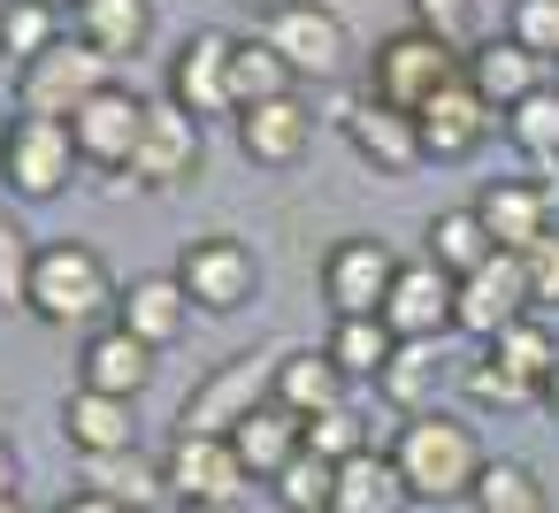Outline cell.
Returning a JSON list of instances; mask_svg holds the SVG:
<instances>
[{"label":"cell","mask_w":559,"mask_h":513,"mask_svg":"<svg viewBox=\"0 0 559 513\" xmlns=\"http://www.w3.org/2000/svg\"><path fill=\"white\" fill-rule=\"evenodd\" d=\"M146 108H154V100H139L131 85H100V93L70 116L78 154H85V162H100V169H131L139 131H146Z\"/></svg>","instance_id":"7c38bea8"},{"label":"cell","mask_w":559,"mask_h":513,"mask_svg":"<svg viewBox=\"0 0 559 513\" xmlns=\"http://www.w3.org/2000/svg\"><path fill=\"white\" fill-rule=\"evenodd\" d=\"M391 460H399L406 490H414V498H429V505L475 498V482H483V467H490V460H483V444H475V429H467V421H452L444 406L414 414V421L399 429Z\"/></svg>","instance_id":"6da1fadb"},{"label":"cell","mask_w":559,"mask_h":513,"mask_svg":"<svg viewBox=\"0 0 559 513\" xmlns=\"http://www.w3.org/2000/svg\"><path fill=\"white\" fill-rule=\"evenodd\" d=\"M475 215H483V230L498 238V253H528L536 238H551V192H544V184H521V177L483 184Z\"/></svg>","instance_id":"e0dca14e"},{"label":"cell","mask_w":559,"mask_h":513,"mask_svg":"<svg viewBox=\"0 0 559 513\" xmlns=\"http://www.w3.org/2000/svg\"><path fill=\"white\" fill-rule=\"evenodd\" d=\"M55 513H131V505H123V498H108V490H70Z\"/></svg>","instance_id":"7bdbcfd3"},{"label":"cell","mask_w":559,"mask_h":513,"mask_svg":"<svg viewBox=\"0 0 559 513\" xmlns=\"http://www.w3.org/2000/svg\"><path fill=\"white\" fill-rule=\"evenodd\" d=\"M230 444H238V460H246V475H253V482H276V475L307 452V421H299L292 406H276V398H269L261 414H246V421L230 429Z\"/></svg>","instance_id":"7402d4cb"},{"label":"cell","mask_w":559,"mask_h":513,"mask_svg":"<svg viewBox=\"0 0 559 513\" xmlns=\"http://www.w3.org/2000/svg\"><path fill=\"white\" fill-rule=\"evenodd\" d=\"M269 490H276V505H284V513H330V498H337V467H330V460H314V452H299Z\"/></svg>","instance_id":"836d02e7"},{"label":"cell","mask_w":559,"mask_h":513,"mask_svg":"<svg viewBox=\"0 0 559 513\" xmlns=\"http://www.w3.org/2000/svg\"><path fill=\"white\" fill-rule=\"evenodd\" d=\"M0 498H16V452H9V437H0Z\"/></svg>","instance_id":"ee69618b"},{"label":"cell","mask_w":559,"mask_h":513,"mask_svg":"<svg viewBox=\"0 0 559 513\" xmlns=\"http://www.w3.org/2000/svg\"><path fill=\"white\" fill-rule=\"evenodd\" d=\"M78 39L93 47V55H108V62H123V55H139L146 47V0H78Z\"/></svg>","instance_id":"4316f807"},{"label":"cell","mask_w":559,"mask_h":513,"mask_svg":"<svg viewBox=\"0 0 559 513\" xmlns=\"http://www.w3.org/2000/svg\"><path fill=\"white\" fill-rule=\"evenodd\" d=\"M345 139H353L360 162H376L383 177L429 162V154H421V123H414L406 108H383V100H353V108H345Z\"/></svg>","instance_id":"d6986e66"},{"label":"cell","mask_w":559,"mask_h":513,"mask_svg":"<svg viewBox=\"0 0 559 513\" xmlns=\"http://www.w3.org/2000/svg\"><path fill=\"white\" fill-rule=\"evenodd\" d=\"M131 177L139 184H185V177H200V116H185L177 100H154L146 131H139V154H131Z\"/></svg>","instance_id":"9a60e30c"},{"label":"cell","mask_w":559,"mask_h":513,"mask_svg":"<svg viewBox=\"0 0 559 513\" xmlns=\"http://www.w3.org/2000/svg\"><path fill=\"white\" fill-rule=\"evenodd\" d=\"M490 353H498L528 391H544V383H551V368H559V345H551V330H544L536 314H528V322H513L506 337H490Z\"/></svg>","instance_id":"d6a6232c"},{"label":"cell","mask_w":559,"mask_h":513,"mask_svg":"<svg viewBox=\"0 0 559 513\" xmlns=\"http://www.w3.org/2000/svg\"><path fill=\"white\" fill-rule=\"evenodd\" d=\"M276 368H284V353H238V360L207 368V375L192 383L177 429H192V437H230L246 414H261V406L276 398Z\"/></svg>","instance_id":"277c9868"},{"label":"cell","mask_w":559,"mask_h":513,"mask_svg":"<svg viewBox=\"0 0 559 513\" xmlns=\"http://www.w3.org/2000/svg\"><path fill=\"white\" fill-rule=\"evenodd\" d=\"M146 375H154V345H139L123 322L100 330V337L85 345V360H78V391H108V398H139Z\"/></svg>","instance_id":"603a6c76"},{"label":"cell","mask_w":559,"mask_h":513,"mask_svg":"<svg viewBox=\"0 0 559 513\" xmlns=\"http://www.w3.org/2000/svg\"><path fill=\"white\" fill-rule=\"evenodd\" d=\"M47 47H55V9L47 0H9V9H0V55L39 62Z\"/></svg>","instance_id":"e575fe53"},{"label":"cell","mask_w":559,"mask_h":513,"mask_svg":"<svg viewBox=\"0 0 559 513\" xmlns=\"http://www.w3.org/2000/svg\"><path fill=\"white\" fill-rule=\"evenodd\" d=\"M230 47L238 39H223V32H200V39H185L177 47V62H169V100L185 108V116H238V93H230Z\"/></svg>","instance_id":"5bb4252c"},{"label":"cell","mask_w":559,"mask_h":513,"mask_svg":"<svg viewBox=\"0 0 559 513\" xmlns=\"http://www.w3.org/2000/svg\"><path fill=\"white\" fill-rule=\"evenodd\" d=\"M376 383H383V398H391L406 421L429 414V406H437V345H399L391 368H383Z\"/></svg>","instance_id":"4dcf8cb0"},{"label":"cell","mask_w":559,"mask_h":513,"mask_svg":"<svg viewBox=\"0 0 559 513\" xmlns=\"http://www.w3.org/2000/svg\"><path fill=\"white\" fill-rule=\"evenodd\" d=\"M261 39L292 62V77H337L345 55H353V39H345L330 0H276V9L261 16Z\"/></svg>","instance_id":"5b68a950"},{"label":"cell","mask_w":559,"mask_h":513,"mask_svg":"<svg viewBox=\"0 0 559 513\" xmlns=\"http://www.w3.org/2000/svg\"><path fill=\"white\" fill-rule=\"evenodd\" d=\"M414 32H429L452 55H467L475 47V0H414Z\"/></svg>","instance_id":"f35d334b"},{"label":"cell","mask_w":559,"mask_h":513,"mask_svg":"<svg viewBox=\"0 0 559 513\" xmlns=\"http://www.w3.org/2000/svg\"><path fill=\"white\" fill-rule=\"evenodd\" d=\"M185 314H192V291L177 284V269H169V276H131V291L116 299V322H123L139 345H169V337L185 330Z\"/></svg>","instance_id":"cb8c5ba5"},{"label":"cell","mask_w":559,"mask_h":513,"mask_svg":"<svg viewBox=\"0 0 559 513\" xmlns=\"http://www.w3.org/2000/svg\"><path fill=\"white\" fill-rule=\"evenodd\" d=\"M230 93H238V116H246V108H261V100L299 93V77H292V62H284L269 39H238V47H230Z\"/></svg>","instance_id":"f1b7e54d"},{"label":"cell","mask_w":559,"mask_h":513,"mask_svg":"<svg viewBox=\"0 0 559 513\" xmlns=\"http://www.w3.org/2000/svg\"><path fill=\"white\" fill-rule=\"evenodd\" d=\"M123 291L108 284V261L93 253V246H78V238H62V246H39V261H32V314L39 322H55V330H70V322H93V314H108Z\"/></svg>","instance_id":"7a4b0ae2"},{"label":"cell","mask_w":559,"mask_h":513,"mask_svg":"<svg viewBox=\"0 0 559 513\" xmlns=\"http://www.w3.org/2000/svg\"><path fill=\"white\" fill-rule=\"evenodd\" d=\"M9 139H16V123H9V116H0V154H9Z\"/></svg>","instance_id":"7dc6e473"},{"label":"cell","mask_w":559,"mask_h":513,"mask_svg":"<svg viewBox=\"0 0 559 513\" xmlns=\"http://www.w3.org/2000/svg\"><path fill=\"white\" fill-rule=\"evenodd\" d=\"M307 139H314V116H307L299 93L261 100V108L238 116V146H246V162H261V169H292V162L307 154Z\"/></svg>","instance_id":"ac0fdd59"},{"label":"cell","mask_w":559,"mask_h":513,"mask_svg":"<svg viewBox=\"0 0 559 513\" xmlns=\"http://www.w3.org/2000/svg\"><path fill=\"white\" fill-rule=\"evenodd\" d=\"M391 284H399V261H391L383 238H345V246H330V261H322V291H330L337 322H353V314H383Z\"/></svg>","instance_id":"4fadbf2b"},{"label":"cell","mask_w":559,"mask_h":513,"mask_svg":"<svg viewBox=\"0 0 559 513\" xmlns=\"http://www.w3.org/2000/svg\"><path fill=\"white\" fill-rule=\"evenodd\" d=\"M536 314V291H528V269H521V253H490L475 276H460V291H452V330H467V337H506L513 322H528Z\"/></svg>","instance_id":"8992f818"},{"label":"cell","mask_w":559,"mask_h":513,"mask_svg":"<svg viewBox=\"0 0 559 513\" xmlns=\"http://www.w3.org/2000/svg\"><path fill=\"white\" fill-rule=\"evenodd\" d=\"M467 391H475L483 406H528V398H536V391H528V383H521V375H513V368H506L498 353L467 360Z\"/></svg>","instance_id":"ab89813d"},{"label":"cell","mask_w":559,"mask_h":513,"mask_svg":"<svg viewBox=\"0 0 559 513\" xmlns=\"http://www.w3.org/2000/svg\"><path fill=\"white\" fill-rule=\"evenodd\" d=\"M414 123H421V154H429V162H460V154H475V146L490 139V100H483V93L467 85V70H460Z\"/></svg>","instance_id":"2e32d148"},{"label":"cell","mask_w":559,"mask_h":513,"mask_svg":"<svg viewBox=\"0 0 559 513\" xmlns=\"http://www.w3.org/2000/svg\"><path fill=\"white\" fill-rule=\"evenodd\" d=\"M100 85H116V77H108V55H93L85 39H78V47L55 39L39 62H24V116H55V123H70Z\"/></svg>","instance_id":"ba28073f"},{"label":"cell","mask_w":559,"mask_h":513,"mask_svg":"<svg viewBox=\"0 0 559 513\" xmlns=\"http://www.w3.org/2000/svg\"><path fill=\"white\" fill-rule=\"evenodd\" d=\"M322 353L337 360V375H345V383H353V375H368V383H376V375L391 368L399 337L383 330V314H353V322H337V330H330V345H322Z\"/></svg>","instance_id":"f546056e"},{"label":"cell","mask_w":559,"mask_h":513,"mask_svg":"<svg viewBox=\"0 0 559 513\" xmlns=\"http://www.w3.org/2000/svg\"><path fill=\"white\" fill-rule=\"evenodd\" d=\"M62 429L85 460H123L139 444V421H131V398H108V391H70L62 398Z\"/></svg>","instance_id":"44dd1931"},{"label":"cell","mask_w":559,"mask_h":513,"mask_svg":"<svg viewBox=\"0 0 559 513\" xmlns=\"http://www.w3.org/2000/svg\"><path fill=\"white\" fill-rule=\"evenodd\" d=\"M32 246H24V230L16 223H0V307H16V299H32Z\"/></svg>","instance_id":"60d3db41"},{"label":"cell","mask_w":559,"mask_h":513,"mask_svg":"<svg viewBox=\"0 0 559 513\" xmlns=\"http://www.w3.org/2000/svg\"><path fill=\"white\" fill-rule=\"evenodd\" d=\"M0 513H32V505H24V498H0Z\"/></svg>","instance_id":"c3c4849f"},{"label":"cell","mask_w":559,"mask_h":513,"mask_svg":"<svg viewBox=\"0 0 559 513\" xmlns=\"http://www.w3.org/2000/svg\"><path fill=\"white\" fill-rule=\"evenodd\" d=\"M467 70V55H452L444 39H429V32H391L383 47H376V62H368V100H383V108H406V116H421L452 77Z\"/></svg>","instance_id":"3957f363"},{"label":"cell","mask_w":559,"mask_h":513,"mask_svg":"<svg viewBox=\"0 0 559 513\" xmlns=\"http://www.w3.org/2000/svg\"><path fill=\"white\" fill-rule=\"evenodd\" d=\"M78 162L85 154H78L70 123H55V116H16V139H9V154H0V169H9V184L24 200H55Z\"/></svg>","instance_id":"30bf717a"},{"label":"cell","mask_w":559,"mask_h":513,"mask_svg":"<svg viewBox=\"0 0 559 513\" xmlns=\"http://www.w3.org/2000/svg\"><path fill=\"white\" fill-rule=\"evenodd\" d=\"M506 39H521L536 62H559V0H513Z\"/></svg>","instance_id":"74e56055"},{"label":"cell","mask_w":559,"mask_h":513,"mask_svg":"<svg viewBox=\"0 0 559 513\" xmlns=\"http://www.w3.org/2000/svg\"><path fill=\"white\" fill-rule=\"evenodd\" d=\"M246 9H276V0H246Z\"/></svg>","instance_id":"f907efd6"},{"label":"cell","mask_w":559,"mask_h":513,"mask_svg":"<svg viewBox=\"0 0 559 513\" xmlns=\"http://www.w3.org/2000/svg\"><path fill=\"white\" fill-rule=\"evenodd\" d=\"M414 505V490H406V475H399V460L391 452H360V460H345L337 467V498H330V513H406Z\"/></svg>","instance_id":"d4e9b609"},{"label":"cell","mask_w":559,"mask_h":513,"mask_svg":"<svg viewBox=\"0 0 559 513\" xmlns=\"http://www.w3.org/2000/svg\"><path fill=\"white\" fill-rule=\"evenodd\" d=\"M177 513H246V505L230 498V505H177Z\"/></svg>","instance_id":"f6af8a7d"},{"label":"cell","mask_w":559,"mask_h":513,"mask_svg":"<svg viewBox=\"0 0 559 513\" xmlns=\"http://www.w3.org/2000/svg\"><path fill=\"white\" fill-rule=\"evenodd\" d=\"M47 9H55V16H62V9H78V0H47Z\"/></svg>","instance_id":"681fc988"},{"label":"cell","mask_w":559,"mask_h":513,"mask_svg":"<svg viewBox=\"0 0 559 513\" xmlns=\"http://www.w3.org/2000/svg\"><path fill=\"white\" fill-rule=\"evenodd\" d=\"M490 253H498V238L483 230V215H475V207H444V215L429 223V261H437L452 284H460V276H475Z\"/></svg>","instance_id":"83f0119b"},{"label":"cell","mask_w":559,"mask_h":513,"mask_svg":"<svg viewBox=\"0 0 559 513\" xmlns=\"http://www.w3.org/2000/svg\"><path fill=\"white\" fill-rule=\"evenodd\" d=\"M467 505H475V513H551V498H544L536 467H521V460H490Z\"/></svg>","instance_id":"1f68e13d"},{"label":"cell","mask_w":559,"mask_h":513,"mask_svg":"<svg viewBox=\"0 0 559 513\" xmlns=\"http://www.w3.org/2000/svg\"><path fill=\"white\" fill-rule=\"evenodd\" d=\"M521 269H528L536 307H559V230H551V238H536V246L521 253Z\"/></svg>","instance_id":"b9f144b4"},{"label":"cell","mask_w":559,"mask_h":513,"mask_svg":"<svg viewBox=\"0 0 559 513\" xmlns=\"http://www.w3.org/2000/svg\"><path fill=\"white\" fill-rule=\"evenodd\" d=\"M506 131H513L521 154H559V85H544L521 108H506Z\"/></svg>","instance_id":"d590c367"},{"label":"cell","mask_w":559,"mask_h":513,"mask_svg":"<svg viewBox=\"0 0 559 513\" xmlns=\"http://www.w3.org/2000/svg\"><path fill=\"white\" fill-rule=\"evenodd\" d=\"M162 482H169L177 505H230L253 475H246V460H238L230 437H192V429H177V444H169V460H162Z\"/></svg>","instance_id":"9c48e42d"},{"label":"cell","mask_w":559,"mask_h":513,"mask_svg":"<svg viewBox=\"0 0 559 513\" xmlns=\"http://www.w3.org/2000/svg\"><path fill=\"white\" fill-rule=\"evenodd\" d=\"M177 284L192 291V307L230 314V307H246V299L261 291V261H253V246H246V238L207 230V238H192V246L177 253Z\"/></svg>","instance_id":"52a82bcc"},{"label":"cell","mask_w":559,"mask_h":513,"mask_svg":"<svg viewBox=\"0 0 559 513\" xmlns=\"http://www.w3.org/2000/svg\"><path fill=\"white\" fill-rule=\"evenodd\" d=\"M452 276L421 253V261H399V284H391V299H383V330L399 337V345H437L444 330H452Z\"/></svg>","instance_id":"8fae6325"},{"label":"cell","mask_w":559,"mask_h":513,"mask_svg":"<svg viewBox=\"0 0 559 513\" xmlns=\"http://www.w3.org/2000/svg\"><path fill=\"white\" fill-rule=\"evenodd\" d=\"M544 406H551V414H559V368H551V383H544Z\"/></svg>","instance_id":"bcb514c9"},{"label":"cell","mask_w":559,"mask_h":513,"mask_svg":"<svg viewBox=\"0 0 559 513\" xmlns=\"http://www.w3.org/2000/svg\"><path fill=\"white\" fill-rule=\"evenodd\" d=\"M467 85L506 116V108H521L528 93H544V62H536L521 39H483V47H467Z\"/></svg>","instance_id":"ffe728a7"},{"label":"cell","mask_w":559,"mask_h":513,"mask_svg":"<svg viewBox=\"0 0 559 513\" xmlns=\"http://www.w3.org/2000/svg\"><path fill=\"white\" fill-rule=\"evenodd\" d=\"M307 452H314V460H330V467L360 460V452H368V429H360V414H353V406H337V414H314V421H307Z\"/></svg>","instance_id":"8d00e7d4"},{"label":"cell","mask_w":559,"mask_h":513,"mask_svg":"<svg viewBox=\"0 0 559 513\" xmlns=\"http://www.w3.org/2000/svg\"><path fill=\"white\" fill-rule=\"evenodd\" d=\"M276 406H292L299 421L337 414V406H345V375H337V360H330V353H284V368H276Z\"/></svg>","instance_id":"484cf974"}]
</instances>
